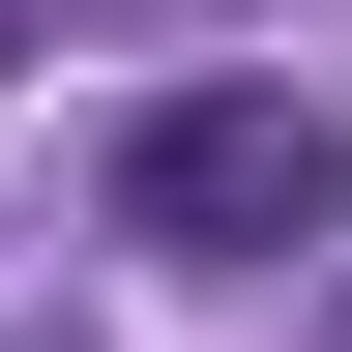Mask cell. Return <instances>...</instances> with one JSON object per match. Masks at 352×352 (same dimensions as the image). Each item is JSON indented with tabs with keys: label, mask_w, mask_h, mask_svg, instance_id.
I'll list each match as a JSON object with an SVG mask.
<instances>
[{
	"label": "cell",
	"mask_w": 352,
	"mask_h": 352,
	"mask_svg": "<svg viewBox=\"0 0 352 352\" xmlns=\"http://www.w3.org/2000/svg\"><path fill=\"white\" fill-rule=\"evenodd\" d=\"M118 235H176V264L352 235V118L323 88H147V118H118Z\"/></svg>",
	"instance_id": "cell-1"
},
{
	"label": "cell",
	"mask_w": 352,
	"mask_h": 352,
	"mask_svg": "<svg viewBox=\"0 0 352 352\" xmlns=\"http://www.w3.org/2000/svg\"><path fill=\"white\" fill-rule=\"evenodd\" d=\"M323 323H352V294H323Z\"/></svg>",
	"instance_id": "cell-2"
}]
</instances>
